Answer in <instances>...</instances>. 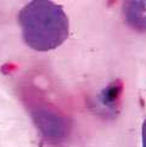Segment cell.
Here are the masks:
<instances>
[{
	"mask_svg": "<svg viewBox=\"0 0 146 147\" xmlns=\"http://www.w3.org/2000/svg\"><path fill=\"white\" fill-rule=\"evenodd\" d=\"M22 38L30 49L50 51L68 38L70 22L61 5L49 0L28 3L18 13Z\"/></svg>",
	"mask_w": 146,
	"mask_h": 147,
	"instance_id": "6da1fadb",
	"label": "cell"
},
{
	"mask_svg": "<svg viewBox=\"0 0 146 147\" xmlns=\"http://www.w3.org/2000/svg\"><path fill=\"white\" fill-rule=\"evenodd\" d=\"M33 122L41 135L48 140H62L70 133V122L64 114L45 103L30 109Z\"/></svg>",
	"mask_w": 146,
	"mask_h": 147,
	"instance_id": "7a4b0ae2",
	"label": "cell"
},
{
	"mask_svg": "<svg viewBox=\"0 0 146 147\" xmlns=\"http://www.w3.org/2000/svg\"><path fill=\"white\" fill-rule=\"evenodd\" d=\"M123 11L130 27L139 32H146V0L126 1Z\"/></svg>",
	"mask_w": 146,
	"mask_h": 147,
	"instance_id": "3957f363",
	"label": "cell"
},
{
	"mask_svg": "<svg viewBox=\"0 0 146 147\" xmlns=\"http://www.w3.org/2000/svg\"><path fill=\"white\" fill-rule=\"evenodd\" d=\"M122 94H123V83L121 80H114L101 90V92L97 96V102L108 113L118 112Z\"/></svg>",
	"mask_w": 146,
	"mask_h": 147,
	"instance_id": "277c9868",
	"label": "cell"
},
{
	"mask_svg": "<svg viewBox=\"0 0 146 147\" xmlns=\"http://www.w3.org/2000/svg\"><path fill=\"white\" fill-rule=\"evenodd\" d=\"M141 136H143V147H146V119L144 120V123H143Z\"/></svg>",
	"mask_w": 146,
	"mask_h": 147,
	"instance_id": "5b68a950",
	"label": "cell"
}]
</instances>
